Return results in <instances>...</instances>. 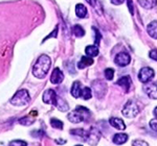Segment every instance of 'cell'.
Segmentation results:
<instances>
[{
	"mask_svg": "<svg viewBox=\"0 0 157 146\" xmlns=\"http://www.w3.org/2000/svg\"><path fill=\"white\" fill-rule=\"evenodd\" d=\"M75 15L78 17V18H85L87 17V9L84 4L78 3L75 6Z\"/></svg>",
	"mask_w": 157,
	"mask_h": 146,
	"instance_id": "17",
	"label": "cell"
},
{
	"mask_svg": "<svg viewBox=\"0 0 157 146\" xmlns=\"http://www.w3.org/2000/svg\"><path fill=\"white\" fill-rule=\"evenodd\" d=\"M128 6H129V9H130V12H131V14L133 15V9H132V2H131V0H128Z\"/></svg>",
	"mask_w": 157,
	"mask_h": 146,
	"instance_id": "36",
	"label": "cell"
},
{
	"mask_svg": "<svg viewBox=\"0 0 157 146\" xmlns=\"http://www.w3.org/2000/svg\"><path fill=\"white\" fill-rule=\"evenodd\" d=\"M92 90L94 92L95 96L98 98H101L103 96H105V94L107 93V85L105 82L101 79H95L92 82Z\"/></svg>",
	"mask_w": 157,
	"mask_h": 146,
	"instance_id": "6",
	"label": "cell"
},
{
	"mask_svg": "<svg viewBox=\"0 0 157 146\" xmlns=\"http://www.w3.org/2000/svg\"><path fill=\"white\" fill-rule=\"evenodd\" d=\"M130 61H131V57L128 53H126V52H121V53H118L116 55L114 59L115 64L121 67L127 66V65H129Z\"/></svg>",
	"mask_w": 157,
	"mask_h": 146,
	"instance_id": "9",
	"label": "cell"
},
{
	"mask_svg": "<svg viewBox=\"0 0 157 146\" xmlns=\"http://www.w3.org/2000/svg\"><path fill=\"white\" fill-rule=\"evenodd\" d=\"M70 134L78 136V137H81L83 140H84L86 135H87V130H83V128H77V130H70Z\"/></svg>",
	"mask_w": 157,
	"mask_h": 146,
	"instance_id": "23",
	"label": "cell"
},
{
	"mask_svg": "<svg viewBox=\"0 0 157 146\" xmlns=\"http://www.w3.org/2000/svg\"><path fill=\"white\" fill-rule=\"evenodd\" d=\"M29 115L32 116V117H36V116L38 115V112H37V111H34V110H33L32 112H30V114H29Z\"/></svg>",
	"mask_w": 157,
	"mask_h": 146,
	"instance_id": "38",
	"label": "cell"
},
{
	"mask_svg": "<svg viewBox=\"0 0 157 146\" xmlns=\"http://www.w3.org/2000/svg\"><path fill=\"white\" fill-rule=\"evenodd\" d=\"M145 91L148 96L153 99H157V85L155 82H147L146 86L144 87Z\"/></svg>",
	"mask_w": 157,
	"mask_h": 146,
	"instance_id": "10",
	"label": "cell"
},
{
	"mask_svg": "<svg viewBox=\"0 0 157 146\" xmlns=\"http://www.w3.org/2000/svg\"><path fill=\"white\" fill-rule=\"evenodd\" d=\"M56 143H57V144H65V143H66V141L59 139V140H56Z\"/></svg>",
	"mask_w": 157,
	"mask_h": 146,
	"instance_id": "37",
	"label": "cell"
},
{
	"mask_svg": "<svg viewBox=\"0 0 157 146\" xmlns=\"http://www.w3.org/2000/svg\"><path fill=\"white\" fill-rule=\"evenodd\" d=\"M90 111L87 108L84 107H78L72 112H70L67 115V118L70 122L72 123H80L82 121H86L90 118Z\"/></svg>",
	"mask_w": 157,
	"mask_h": 146,
	"instance_id": "2",
	"label": "cell"
},
{
	"mask_svg": "<svg viewBox=\"0 0 157 146\" xmlns=\"http://www.w3.org/2000/svg\"><path fill=\"white\" fill-rule=\"evenodd\" d=\"M43 102L46 104H54L55 107H57L58 104V101H59L60 97L57 95V93H56L54 90L52 89H48L46 90V91L44 92V94H43Z\"/></svg>",
	"mask_w": 157,
	"mask_h": 146,
	"instance_id": "7",
	"label": "cell"
},
{
	"mask_svg": "<svg viewBox=\"0 0 157 146\" xmlns=\"http://www.w3.org/2000/svg\"><path fill=\"white\" fill-rule=\"evenodd\" d=\"M137 2L146 9H151L157 5V0H137Z\"/></svg>",
	"mask_w": 157,
	"mask_h": 146,
	"instance_id": "14",
	"label": "cell"
},
{
	"mask_svg": "<svg viewBox=\"0 0 157 146\" xmlns=\"http://www.w3.org/2000/svg\"><path fill=\"white\" fill-rule=\"evenodd\" d=\"M149 124H150V127L152 130L157 133V119H152Z\"/></svg>",
	"mask_w": 157,
	"mask_h": 146,
	"instance_id": "30",
	"label": "cell"
},
{
	"mask_svg": "<svg viewBox=\"0 0 157 146\" xmlns=\"http://www.w3.org/2000/svg\"><path fill=\"white\" fill-rule=\"evenodd\" d=\"M105 77L108 80H112L113 77H114V70L112 68H107L105 70Z\"/></svg>",
	"mask_w": 157,
	"mask_h": 146,
	"instance_id": "25",
	"label": "cell"
},
{
	"mask_svg": "<svg viewBox=\"0 0 157 146\" xmlns=\"http://www.w3.org/2000/svg\"><path fill=\"white\" fill-rule=\"evenodd\" d=\"M93 64V60H92V57H83L82 59H81V61L78 62V67L80 68V69H83V68H86V67H88V66H91V65Z\"/></svg>",
	"mask_w": 157,
	"mask_h": 146,
	"instance_id": "18",
	"label": "cell"
},
{
	"mask_svg": "<svg viewBox=\"0 0 157 146\" xmlns=\"http://www.w3.org/2000/svg\"><path fill=\"white\" fill-rule=\"evenodd\" d=\"M10 146H27V143L22 140H14L10 142Z\"/></svg>",
	"mask_w": 157,
	"mask_h": 146,
	"instance_id": "27",
	"label": "cell"
},
{
	"mask_svg": "<svg viewBox=\"0 0 157 146\" xmlns=\"http://www.w3.org/2000/svg\"><path fill=\"white\" fill-rule=\"evenodd\" d=\"M85 52L87 54V57H97L98 55V47L97 45H89V46L86 47L85 49Z\"/></svg>",
	"mask_w": 157,
	"mask_h": 146,
	"instance_id": "19",
	"label": "cell"
},
{
	"mask_svg": "<svg viewBox=\"0 0 157 146\" xmlns=\"http://www.w3.org/2000/svg\"><path fill=\"white\" fill-rule=\"evenodd\" d=\"M57 34H58V27H56V28L54 29V31H52L50 35H48V36H47L46 38H45V39L43 40L42 42H45L47 39H50V38H52V37H54V38H57Z\"/></svg>",
	"mask_w": 157,
	"mask_h": 146,
	"instance_id": "31",
	"label": "cell"
},
{
	"mask_svg": "<svg viewBox=\"0 0 157 146\" xmlns=\"http://www.w3.org/2000/svg\"><path fill=\"white\" fill-rule=\"evenodd\" d=\"M147 31H148L149 36H151V38L157 40V21L151 22L148 25V27H147Z\"/></svg>",
	"mask_w": 157,
	"mask_h": 146,
	"instance_id": "16",
	"label": "cell"
},
{
	"mask_svg": "<svg viewBox=\"0 0 157 146\" xmlns=\"http://www.w3.org/2000/svg\"><path fill=\"white\" fill-rule=\"evenodd\" d=\"M50 125L54 128H57V130H62L63 128V122L59 119H56V118L50 119Z\"/></svg>",
	"mask_w": 157,
	"mask_h": 146,
	"instance_id": "24",
	"label": "cell"
},
{
	"mask_svg": "<svg viewBox=\"0 0 157 146\" xmlns=\"http://www.w3.org/2000/svg\"><path fill=\"white\" fill-rule=\"evenodd\" d=\"M32 116H27V117H24V118H21V119L19 120V122L21 123V124L23 125H30L34 123V119H32Z\"/></svg>",
	"mask_w": 157,
	"mask_h": 146,
	"instance_id": "26",
	"label": "cell"
},
{
	"mask_svg": "<svg viewBox=\"0 0 157 146\" xmlns=\"http://www.w3.org/2000/svg\"><path fill=\"white\" fill-rule=\"evenodd\" d=\"M29 101H30V96L29 94V91L25 89L17 91L11 99V104L14 105H17V107L26 105Z\"/></svg>",
	"mask_w": 157,
	"mask_h": 146,
	"instance_id": "3",
	"label": "cell"
},
{
	"mask_svg": "<svg viewBox=\"0 0 157 146\" xmlns=\"http://www.w3.org/2000/svg\"><path fill=\"white\" fill-rule=\"evenodd\" d=\"M30 135L34 136L35 138H42L44 136V132L42 130H34V132H30Z\"/></svg>",
	"mask_w": 157,
	"mask_h": 146,
	"instance_id": "29",
	"label": "cell"
},
{
	"mask_svg": "<svg viewBox=\"0 0 157 146\" xmlns=\"http://www.w3.org/2000/svg\"><path fill=\"white\" fill-rule=\"evenodd\" d=\"M154 116H155V117L157 118V107L155 108V109H154Z\"/></svg>",
	"mask_w": 157,
	"mask_h": 146,
	"instance_id": "39",
	"label": "cell"
},
{
	"mask_svg": "<svg viewBox=\"0 0 157 146\" xmlns=\"http://www.w3.org/2000/svg\"><path fill=\"white\" fill-rule=\"evenodd\" d=\"M109 123H110V124L112 125V126L114 127V128H117V130H124L126 128L125 122H124L123 120L121 119V118H116V117L110 118V120H109Z\"/></svg>",
	"mask_w": 157,
	"mask_h": 146,
	"instance_id": "13",
	"label": "cell"
},
{
	"mask_svg": "<svg viewBox=\"0 0 157 146\" xmlns=\"http://www.w3.org/2000/svg\"><path fill=\"white\" fill-rule=\"evenodd\" d=\"M93 29H94L95 34H97V40H95V43H97V44H98V42H100V40H101V34H100V32H98V28H95V27H93Z\"/></svg>",
	"mask_w": 157,
	"mask_h": 146,
	"instance_id": "33",
	"label": "cell"
},
{
	"mask_svg": "<svg viewBox=\"0 0 157 146\" xmlns=\"http://www.w3.org/2000/svg\"><path fill=\"white\" fill-rule=\"evenodd\" d=\"M154 76V70L150 67H145L139 71L138 73V79L144 84H147L153 78Z\"/></svg>",
	"mask_w": 157,
	"mask_h": 146,
	"instance_id": "8",
	"label": "cell"
},
{
	"mask_svg": "<svg viewBox=\"0 0 157 146\" xmlns=\"http://www.w3.org/2000/svg\"><path fill=\"white\" fill-rule=\"evenodd\" d=\"M50 65H52V60H50L48 55H40L39 59L37 60L36 64L33 67V74H34V76L40 79L44 78L49 71Z\"/></svg>",
	"mask_w": 157,
	"mask_h": 146,
	"instance_id": "1",
	"label": "cell"
},
{
	"mask_svg": "<svg viewBox=\"0 0 157 146\" xmlns=\"http://www.w3.org/2000/svg\"><path fill=\"white\" fill-rule=\"evenodd\" d=\"M72 31H73V35L78 38H81L85 35V31L83 29V27L81 25H75L72 28Z\"/></svg>",
	"mask_w": 157,
	"mask_h": 146,
	"instance_id": "22",
	"label": "cell"
},
{
	"mask_svg": "<svg viewBox=\"0 0 157 146\" xmlns=\"http://www.w3.org/2000/svg\"><path fill=\"white\" fill-rule=\"evenodd\" d=\"M64 79V74L61 71L59 68H55V70L52 73V76H50V82L54 85L61 84Z\"/></svg>",
	"mask_w": 157,
	"mask_h": 146,
	"instance_id": "11",
	"label": "cell"
},
{
	"mask_svg": "<svg viewBox=\"0 0 157 146\" xmlns=\"http://www.w3.org/2000/svg\"><path fill=\"white\" fill-rule=\"evenodd\" d=\"M80 96L82 97L83 99H85V100L90 99V98L92 97V92H91V89H90V88H88V87L83 88L82 91H81Z\"/></svg>",
	"mask_w": 157,
	"mask_h": 146,
	"instance_id": "21",
	"label": "cell"
},
{
	"mask_svg": "<svg viewBox=\"0 0 157 146\" xmlns=\"http://www.w3.org/2000/svg\"><path fill=\"white\" fill-rule=\"evenodd\" d=\"M88 3H90V5L97 7V3H98V0H86Z\"/></svg>",
	"mask_w": 157,
	"mask_h": 146,
	"instance_id": "35",
	"label": "cell"
},
{
	"mask_svg": "<svg viewBox=\"0 0 157 146\" xmlns=\"http://www.w3.org/2000/svg\"><path fill=\"white\" fill-rule=\"evenodd\" d=\"M116 85L121 86L126 92H129L130 91V88L132 86V80H131V77L130 76H123L121 77L120 79L117 80Z\"/></svg>",
	"mask_w": 157,
	"mask_h": 146,
	"instance_id": "12",
	"label": "cell"
},
{
	"mask_svg": "<svg viewBox=\"0 0 157 146\" xmlns=\"http://www.w3.org/2000/svg\"><path fill=\"white\" fill-rule=\"evenodd\" d=\"M128 141V135L124 134V133H120V134H116L113 137V143L117 145H121L124 143H126Z\"/></svg>",
	"mask_w": 157,
	"mask_h": 146,
	"instance_id": "15",
	"label": "cell"
},
{
	"mask_svg": "<svg viewBox=\"0 0 157 146\" xmlns=\"http://www.w3.org/2000/svg\"><path fill=\"white\" fill-rule=\"evenodd\" d=\"M75 146H82V145H75Z\"/></svg>",
	"mask_w": 157,
	"mask_h": 146,
	"instance_id": "40",
	"label": "cell"
},
{
	"mask_svg": "<svg viewBox=\"0 0 157 146\" xmlns=\"http://www.w3.org/2000/svg\"><path fill=\"white\" fill-rule=\"evenodd\" d=\"M102 134L97 127H91L89 130H87V135L85 137V141L91 146H95L101 140Z\"/></svg>",
	"mask_w": 157,
	"mask_h": 146,
	"instance_id": "4",
	"label": "cell"
},
{
	"mask_svg": "<svg viewBox=\"0 0 157 146\" xmlns=\"http://www.w3.org/2000/svg\"><path fill=\"white\" fill-rule=\"evenodd\" d=\"M110 1H111V3L114 4V5H120V4L124 3L125 0H110Z\"/></svg>",
	"mask_w": 157,
	"mask_h": 146,
	"instance_id": "34",
	"label": "cell"
},
{
	"mask_svg": "<svg viewBox=\"0 0 157 146\" xmlns=\"http://www.w3.org/2000/svg\"><path fill=\"white\" fill-rule=\"evenodd\" d=\"M81 91H82V89H81V82H75L72 84V87H71V95L75 98H78L81 95Z\"/></svg>",
	"mask_w": 157,
	"mask_h": 146,
	"instance_id": "20",
	"label": "cell"
},
{
	"mask_svg": "<svg viewBox=\"0 0 157 146\" xmlns=\"http://www.w3.org/2000/svg\"><path fill=\"white\" fill-rule=\"evenodd\" d=\"M150 57L152 60H154V61H156L157 62V49H153V50H151L150 51Z\"/></svg>",
	"mask_w": 157,
	"mask_h": 146,
	"instance_id": "32",
	"label": "cell"
},
{
	"mask_svg": "<svg viewBox=\"0 0 157 146\" xmlns=\"http://www.w3.org/2000/svg\"><path fill=\"white\" fill-rule=\"evenodd\" d=\"M132 146H149L148 143L144 140H134L132 142Z\"/></svg>",
	"mask_w": 157,
	"mask_h": 146,
	"instance_id": "28",
	"label": "cell"
},
{
	"mask_svg": "<svg viewBox=\"0 0 157 146\" xmlns=\"http://www.w3.org/2000/svg\"><path fill=\"white\" fill-rule=\"evenodd\" d=\"M138 113H139V109L137 104L133 100H129L123 109V115L126 118H134L138 115Z\"/></svg>",
	"mask_w": 157,
	"mask_h": 146,
	"instance_id": "5",
	"label": "cell"
}]
</instances>
